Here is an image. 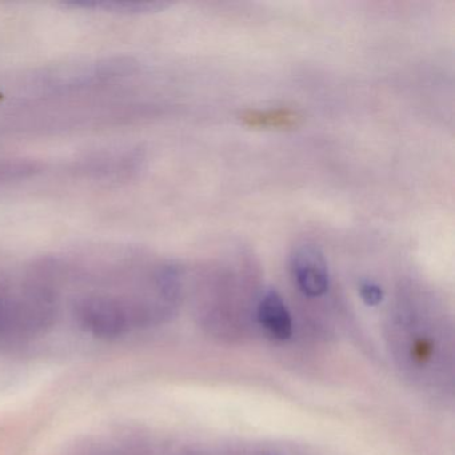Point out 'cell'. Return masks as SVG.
<instances>
[{
    "mask_svg": "<svg viewBox=\"0 0 455 455\" xmlns=\"http://www.w3.org/2000/svg\"><path fill=\"white\" fill-rule=\"evenodd\" d=\"M291 270L303 294L316 298L326 294L330 278L327 262L318 247L302 244L291 255Z\"/></svg>",
    "mask_w": 455,
    "mask_h": 455,
    "instance_id": "6da1fadb",
    "label": "cell"
},
{
    "mask_svg": "<svg viewBox=\"0 0 455 455\" xmlns=\"http://www.w3.org/2000/svg\"><path fill=\"white\" fill-rule=\"evenodd\" d=\"M79 314L84 326L100 337L118 335L124 327V308L111 298H86L79 306Z\"/></svg>",
    "mask_w": 455,
    "mask_h": 455,
    "instance_id": "7a4b0ae2",
    "label": "cell"
},
{
    "mask_svg": "<svg viewBox=\"0 0 455 455\" xmlns=\"http://www.w3.org/2000/svg\"><path fill=\"white\" fill-rule=\"evenodd\" d=\"M258 319L276 339L286 340L292 335L291 315L275 290H268L263 295L258 306Z\"/></svg>",
    "mask_w": 455,
    "mask_h": 455,
    "instance_id": "3957f363",
    "label": "cell"
},
{
    "mask_svg": "<svg viewBox=\"0 0 455 455\" xmlns=\"http://www.w3.org/2000/svg\"><path fill=\"white\" fill-rule=\"evenodd\" d=\"M359 292H361L362 299L367 306H377L383 300L382 289L375 283L367 282V283L362 284Z\"/></svg>",
    "mask_w": 455,
    "mask_h": 455,
    "instance_id": "277c9868",
    "label": "cell"
}]
</instances>
